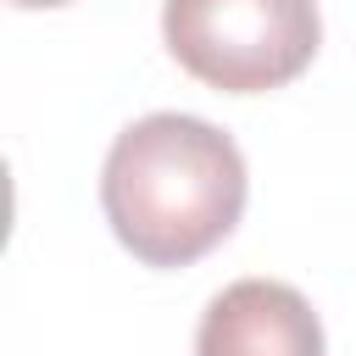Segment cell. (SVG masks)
I'll use <instances>...</instances> for the list:
<instances>
[{
  "label": "cell",
  "instance_id": "6da1fadb",
  "mask_svg": "<svg viewBox=\"0 0 356 356\" xmlns=\"http://www.w3.org/2000/svg\"><path fill=\"white\" fill-rule=\"evenodd\" d=\"M100 206L134 261L189 267L234 234L245 211V156L200 117L150 111L111 139Z\"/></svg>",
  "mask_w": 356,
  "mask_h": 356
},
{
  "label": "cell",
  "instance_id": "7a4b0ae2",
  "mask_svg": "<svg viewBox=\"0 0 356 356\" xmlns=\"http://www.w3.org/2000/svg\"><path fill=\"white\" fill-rule=\"evenodd\" d=\"M161 39L206 89L267 95L312 67L323 17L317 0H167Z\"/></svg>",
  "mask_w": 356,
  "mask_h": 356
},
{
  "label": "cell",
  "instance_id": "3957f363",
  "mask_svg": "<svg viewBox=\"0 0 356 356\" xmlns=\"http://www.w3.org/2000/svg\"><path fill=\"white\" fill-rule=\"evenodd\" d=\"M195 356H323V323L300 289L239 278L200 312Z\"/></svg>",
  "mask_w": 356,
  "mask_h": 356
},
{
  "label": "cell",
  "instance_id": "277c9868",
  "mask_svg": "<svg viewBox=\"0 0 356 356\" xmlns=\"http://www.w3.org/2000/svg\"><path fill=\"white\" fill-rule=\"evenodd\" d=\"M17 11H44V6H67V0H11Z\"/></svg>",
  "mask_w": 356,
  "mask_h": 356
}]
</instances>
